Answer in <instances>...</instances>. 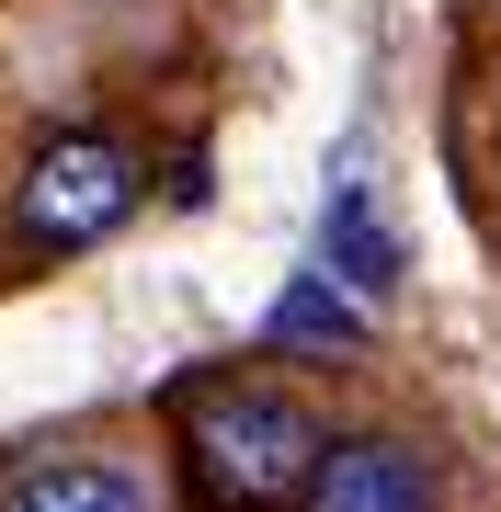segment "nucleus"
<instances>
[{
  "mask_svg": "<svg viewBox=\"0 0 501 512\" xmlns=\"http://www.w3.org/2000/svg\"><path fill=\"white\" fill-rule=\"evenodd\" d=\"M319 274H331L353 308L399 285V239H388V217L365 205V183H331V262H319Z\"/></svg>",
  "mask_w": 501,
  "mask_h": 512,
  "instance_id": "39448f33",
  "label": "nucleus"
},
{
  "mask_svg": "<svg viewBox=\"0 0 501 512\" xmlns=\"http://www.w3.org/2000/svg\"><path fill=\"white\" fill-rule=\"evenodd\" d=\"M126 205H137V148L114 126H69V137H46L35 160H23L12 228L35 239V251H80V239H103Z\"/></svg>",
  "mask_w": 501,
  "mask_h": 512,
  "instance_id": "f03ea898",
  "label": "nucleus"
},
{
  "mask_svg": "<svg viewBox=\"0 0 501 512\" xmlns=\"http://www.w3.org/2000/svg\"><path fill=\"white\" fill-rule=\"evenodd\" d=\"M262 330H274V353H319V365H342V353L365 342V308H353L331 274H297V285L274 296V319H262Z\"/></svg>",
  "mask_w": 501,
  "mask_h": 512,
  "instance_id": "423d86ee",
  "label": "nucleus"
},
{
  "mask_svg": "<svg viewBox=\"0 0 501 512\" xmlns=\"http://www.w3.org/2000/svg\"><path fill=\"white\" fill-rule=\"evenodd\" d=\"M0 512H149V490H137V467H114V456H57L35 478H12Z\"/></svg>",
  "mask_w": 501,
  "mask_h": 512,
  "instance_id": "20e7f679",
  "label": "nucleus"
},
{
  "mask_svg": "<svg viewBox=\"0 0 501 512\" xmlns=\"http://www.w3.org/2000/svg\"><path fill=\"white\" fill-rule=\"evenodd\" d=\"M319 421L285 399V387H262V376H228V387H205L194 399V467L217 478L228 501H297L308 490V467H319Z\"/></svg>",
  "mask_w": 501,
  "mask_h": 512,
  "instance_id": "f257e3e1",
  "label": "nucleus"
},
{
  "mask_svg": "<svg viewBox=\"0 0 501 512\" xmlns=\"http://www.w3.org/2000/svg\"><path fill=\"white\" fill-rule=\"evenodd\" d=\"M297 512H433V467L399 433H331L308 467Z\"/></svg>",
  "mask_w": 501,
  "mask_h": 512,
  "instance_id": "7ed1b4c3",
  "label": "nucleus"
}]
</instances>
